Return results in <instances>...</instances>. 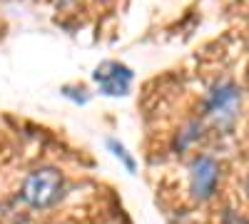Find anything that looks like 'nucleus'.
Segmentation results:
<instances>
[{
	"mask_svg": "<svg viewBox=\"0 0 249 224\" xmlns=\"http://www.w3.org/2000/svg\"><path fill=\"white\" fill-rule=\"evenodd\" d=\"M239 107H242V90L234 83L214 85L210 90V95H207V103H204L207 120L219 130H230L234 125L237 115H239Z\"/></svg>",
	"mask_w": 249,
	"mask_h": 224,
	"instance_id": "2",
	"label": "nucleus"
},
{
	"mask_svg": "<svg viewBox=\"0 0 249 224\" xmlns=\"http://www.w3.org/2000/svg\"><path fill=\"white\" fill-rule=\"evenodd\" d=\"M107 147H110V152L122 162V165H124V170H127V172H135V159L130 157V152L127 150H124V145H122V142H117V139H107Z\"/></svg>",
	"mask_w": 249,
	"mask_h": 224,
	"instance_id": "6",
	"label": "nucleus"
},
{
	"mask_svg": "<svg viewBox=\"0 0 249 224\" xmlns=\"http://www.w3.org/2000/svg\"><path fill=\"white\" fill-rule=\"evenodd\" d=\"M222 224H247V219L239 212H234V209H227L224 217H222Z\"/></svg>",
	"mask_w": 249,
	"mask_h": 224,
	"instance_id": "7",
	"label": "nucleus"
},
{
	"mask_svg": "<svg viewBox=\"0 0 249 224\" xmlns=\"http://www.w3.org/2000/svg\"><path fill=\"white\" fill-rule=\"evenodd\" d=\"M202 137V122L199 120H192L190 125H187V130L184 132H179V137L175 139V147L177 150H184V147H190L195 139H199Z\"/></svg>",
	"mask_w": 249,
	"mask_h": 224,
	"instance_id": "5",
	"label": "nucleus"
},
{
	"mask_svg": "<svg viewBox=\"0 0 249 224\" xmlns=\"http://www.w3.org/2000/svg\"><path fill=\"white\" fill-rule=\"evenodd\" d=\"M62 192H65V179H62V174L55 167H40L25 177L20 197L33 209H48V207L57 205Z\"/></svg>",
	"mask_w": 249,
	"mask_h": 224,
	"instance_id": "1",
	"label": "nucleus"
},
{
	"mask_svg": "<svg viewBox=\"0 0 249 224\" xmlns=\"http://www.w3.org/2000/svg\"><path fill=\"white\" fill-rule=\"evenodd\" d=\"M132 77H135L132 70L122 63H115V60L97 65V70L92 72V80L100 85V92L107 97H124L130 92Z\"/></svg>",
	"mask_w": 249,
	"mask_h": 224,
	"instance_id": "4",
	"label": "nucleus"
},
{
	"mask_svg": "<svg viewBox=\"0 0 249 224\" xmlns=\"http://www.w3.org/2000/svg\"><path fill=\"white\" fill-rule=\"evenodd\" d=\"M219 185V162L210 155H199L195 157L192 167H190V190L197 202H207Z\"/></svg>",
	"mask_w": 249,
	"mask_h": 224,
	"instance_id": "3",
	"label": "nucleus"
}]
</instances>
